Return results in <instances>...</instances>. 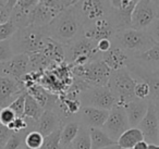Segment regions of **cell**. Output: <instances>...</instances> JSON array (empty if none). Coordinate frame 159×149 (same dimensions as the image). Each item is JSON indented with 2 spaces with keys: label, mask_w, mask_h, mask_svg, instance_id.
Segmentation results:
<instances>
[{
  "label": "cell",
  "mask_w": 159,
  "mask_h": 149,
  "mask_svg": "<svg viewBox=\"0 0 159 149\" xmlns=\"http://www.w3.org/2000/svg\"><path fill=\"white\" fill-rule=\"evenodd\" d=\"M136 82L137 79L131 74V72L126 68L111 73L107 86L115 95L118 106L124 107L128 102L136 99L134 95Z\"/></svg>",
  "instance_id": "obj_5"
},
{
  "label": "cell",
  "mask_w": 159,
  "mask_h": 149,
  "mask_svg": "<svg viewBox=\"0 0 159 149\" xmlns=\"http://www.w3.org/2000/svg\"><path fill=\"white\" fill-rule=\"evenodd\" d=\"M60 134H61V129L56 131L49 136H46L40 149H55V147L60 142Z\"/></svg>",
  "instance_id": "obj_34"
},
{
  "label": "cell",
  "mask_w": 159,
  "mask_h": 149,
  "mask_svg": "<svg viewBox=\"0 0 159 149\" xmlns=\"http://www.w3.org/2000/svg\"><path fill=\"white\" fill-rule=\"evenodd\" d=\"M89 134H91L92 149H102L117 145V142L111 139L102 129L92 127L89 129Z\"/></svg>",
  "instance_id": "obj_24"
},
{
  "label": "cell",
  "mask_w": 159,
  "mask_h": 149,
  "mask_svg": "<svg viewBox=\"0 0 159 149\" xmlns=\"http://www.w3.org/2000/svg\"><path fill=\"white\" fill-rule=\"evenodd\" d=\"M152 73H154L155 76H157V77L159 79V69H157V70H156V71H154Z\"/></svg>",
  "instance_id": "obj_45"
},
{
  "label": "cell",
  "mask_w": 159,
  "mask_h": 149,
  "mask_svg": "<svg viewBox=\"0 0 159 149\" xmlns=\"http://www.w3.org/2000/svg\"><path fill=\"white\" fill-rule=\"evenodd\" d=\"M7 2H8V0H0V5H7Z\"/></svg>",
  "instance_id": "obj_46"
},
{
  "label": "cell",
  "mask_w": 159,
  "mask_h": 149,
  "mask_svg": "<svg viewBox=\"0 0 159 149\" xmlns=\"http://www.w3.org/2000/svg\"><path fill=\"white\" fill-rule=\"evenodd\" d=\"M29 132H20L12 133L8 142H6L5 149H24L25 147V136Z\"/></svg>",
  "instance_id": "obj_27"
},
{
  "label": "cell",
  "mask_w": 159,
  "mask_h": 149,
  "mask_svg": "<svg viewBox=\"0 0 159 149\" xmlns=\"http://www.w3.org/2000/svg\"><path fill=\"white\" fill-rule=\"evenodd\" d=\"M71 147L72 149H92L91 134L89 127L81 124L77 136L73 140Z\"/></svg>",
  "instance_id": "obj_26"
},
{
  "label": "cell",
  "mask_w": 159,
  "mask_h": 149,
  "mask_svg": "<svg viewBox=\"0 0 159 149\" xmlns=\"http://www.w3.org/2000/svg\"><path fill=\"white\" fill-rule=\"evenodd\" d=\"M45 137L38 131H31L25 136V147L30 149H40Z\"/></svg>",
  "instance_id": "obj_28"
},
{
  "label": "cell",
  "mask_w": 159,
  "mask_h": 149,
  "mask_svg": "<svg viewBox=\"0 0 159 149\" xmlns=\"http://www.w3.org/2000/svg\"><path fill=\"white\" fill-rule=\"evenodd\" d=\"M141 140H144V135L141 129L139 127H130L120 136L117 145L120 147V149H133L135 145Z\"/></svg>",
  "instance_id": "obj_23"
},
{
  "label": "cell",
  "mask_w": 159,
  "mask_h": 149,
  "mask_svg": "<svg viewBox=\"0 0 159 149\" xmlns=\"http://www.w3.org/2000/svg\"><path fill=\"white\" fill-rule=\"evenodd\" d=\"M81 123L79 120L68 121L63 124L61 129V134H60V145L62 148H68L72 145L73 140L77 136V133L80 131Z\"/></svg>",
  "instance_id": "obj_22"
},
{
  "label": "cell",
  "mask_w": 159,
  "mask_h": 149,
  "mask_svg": "<svg viewBox=\"0 0 159 149\" xmlns=\"http://www.w3.org/2000/svg\"><path fill=\"white\" fill-rule=\"evenodd\" d=\"M112 71L102 59L92 61L85 65L72 66V75L89 86H107Z\"/></svg>",
  "instance_id": "obj_6"
},
{
  "label": "cell",
  "mask_w": 159,
  "mask_h": 149,
  "mask_svg": "<svg viewBox=\"0 0 159 149\" xmlns=\"http://www.w3.org/2000/svg\"><path fill=\"white\" fill-rule=\"evenodd\" d=\"M64 124L61 114L57 110L45 109L42 118L36 123V131H38L44 137L49 136L50 134L55 133L62 129Z\"/></svg>",
  "instance_id": "obj_17"
},
{
  "label": "cell",
  "mask_w": 159,
  "mask_h": 149,
  "mask_svg": "<svg viewBox=\"0 0 159 149\" xmlns=\"http://www.w3.org/2000/svg\"><path fill=\"white\" fill-rule=\"evenodd\" d=\"M45 109L27 93L26 99H25V108H24V116L31 119L33 121L38 122L42 118Z\"/></svg>",
  "instance_id": "obj_25"
},
{
  "label": "cell",
  "mask_w": 159,
  "mask_h": 149,
  "mask_svg": "<svg viewBox=\"0 0 159 149\" xmlns=\"http://www.w3.org/2000/svg\"><path fill=\"white\" fill-rule=\"evenodd\" d=\"M112 40L113 44L122 48L132 58L145 52L156 44L147 31H139L132 27L118 31Z\"/></svg>",
  "instance_id": "obj_3"
},
{
  "label": "cell",
  "mask_w": 159,
  "mask_h": 149,
  "mask_svg": "<svg viewBox=\"0 0 159 149\" xmlns=\"http://www.w3.org/2000/svg\"><path fill=\"white\" fill-rule=\"evenodd\" d=\"M13 56H14V52L11 47L10 39L0 42V63L10 60Z\"/></svg>",
  "instance_id": "obj_33"
},
{
  "label": "cell",
  "mask_w": 159,
  "mask_h": 149,
  "mask_svg": "<svg viewBox=\"0 0 159 149\" xmlns=\"http://www.w3.org/2000/svg\"><path fill=\"white\" fill-rule=\"evenodd\" d=\"M84 24L75 6L64 9L48 26L47 34L62 46H68L83 35Z\"/></svg>",
  "instance_id": "obj_1"
},
{
  "label": "cell",
  "mask_w": 159,
  "mask_h": 149,
  "mask_svg": "<svg viewBox=\"0 0 159 149\" xmlns=\"http://www.w3.org/2000/svg\"><path fill=\"white\" fill-rule=\"evenodd\" d=\"M74 6L84 26L100 19H111L112 9L109 0H79Z\"/></svg>",
  "instance_id": "obj_8"
},
{
  "label": "cell",
  "mask_w": 159,
  "mask_h": 149,
  "mask_svg": "<svg viewBox=\"0 0 159 149\" xmlns=\"http://www.w3.org/2000/svg\"><path fill=\"white\" fill-rule=\"evenodd\" d=\"M102 149H120V147L118 146V145H115V146L106 147V148H102Z\"/></svg>",
  "instance_id": "obj_44"
},
{
  "label": "cell",
  "mask_w": 159,
  "mask_h": 149,
  "mask_svg": "<svg viewBox=\"0 0 159 149\" xmlns=\"http://www.w3.org/2000/svg\"><path fill=\"white\" fill-rule=\"evenodd\" d=\"M66 149H72V147L70 146V147H68V148H66Z\"/></svg>",
  "instance_id": "obj_49"
},
{
  "label": "cell",
  "mask_w": 159,
  "mask_h": 149,
  "mask_svg": "<svg viewBox=\"0 0 159 149\" xmlns=\"http://www.w3.org/2000/svg\"><path fill=\"white\" fill-rule=\"evenodd\" d=\"M18 2H19V0H8V2H7V5H6V6H7L8 9L12 11V9L16 7Z\"/></svg>",
  "instance_id": "obj_42"
},
{
  "label": "cell",
  "mask_w": 159,
  "mask_h": 149,
  "mask_svg": "<svg viewBox=\"0 0 159 149\" xmlns=\"http://www.w3.org/2000/svg\"><path fill=\"white\" fill-rule=\"evenodd\" d=\"M16 118H18L16 114L9 107L0 108V124L1 125L8 127Z\"/></svg>",
  "instance_id": "obj_32"
},
{
  "label": "cell",
  "mask_w": 159,
  "mask_h": 149,
  "mask_svg": "<svg viewBox=\"0 0 159 149\" xmlns=\"http://www.w3.org/2000/svg\"><path fill=\"white\" fill-rule=\"evenodd\" d=\"M16 31H18V29L11 20H9L5 24H1L0 25V42L11 39V37Z\"/></svg>",
  "instance_id": "obj_31"
},
{
  "label": "cell",
  "mask_w": 159,
  "mask_h": 149,
  "mask_svg": "<svg viewBox=\"0 0 159 149\" xmlns=\"http://www.w3.org/2000/svg\"><path fill=\"white\" fill-rule=\"evenodd\" d=\"M77 1H79V0H76V1H75V3H76V2H77Z\"/></svg>",
  "instance_id": "obj_50"
},
{
  "label": "cell",
  "mask_w": 159,
  "mask_h": 149,
  "mask_svg": "<svg viewBox=\"0 0 159 149\" xmlns=\"http://www.w3.org/2000/svg\"><path fill=\"white\" fill-rule=\"evenodd\" d=\"M0 149H5V147H3V146H0Z\"/></svg>",
  "instance_id": "obj_48"
},
{
  "label": "cell",
  "mask_w": 159,
  "mask_h": 149,
  "mask_svg": "<svg viewBox=\"0 0 159 149\" xmlns=\"http://www.w3.org/2000/svg\"><path fill=\"white\" fill-rule=\"evenodd\" d=\"M147 149H159V145H157V144H148Z\"/></svg>",
  "instance_id": "obj_43"
},
{
  "label": "cell",
  "mask_w": 159,
  "mask_h": 149,
  "mask_svg": "<svg viewBox=\"0 0 159 149\" xmlns=\"http://www.w3.org/2000/svg\"><path fill=\"white\" fill-rule=\"evenodd\" d=\"M126 69L130 71L131 74L136 79L145 81L146 83H148V85H149V87H150L149 101L154 102L155 105H159V79L158 77L155 76L152 72L142 68L139 64L134 63V62H132V61H131V63L129 64V66Z\"/></svg>",
  "instance_id": "obj_15"
},
{
  "label": "cell",
  "mask_w": 159,
  "mask_h": 149,
  "mask_svg": "<svg viewBox=\"0 0 159 149\" xmlns=\"http://www.w3.org/2000/svg\"><path fill=\"white\" fill-rule=\"evenodd\" d=\"M108 110L97 109L93 107H82L80 112L77 113V120L84 126L89 129H102L109 116Z\"/></svg>",
  "instance_id": "obj_16"
},
{
  "label": "cell",
  "mask_w": 159,
  "mask_h": 149,
  "mask_svg": "<svg viewBox=\"0 0 159 149\" xmlns=\"http://www.w3.org/2000/svg\"><path fill=\"white\" fill-rule=\"evenodd\" d=\"M24 92L26 88L23 81L0 76V108L9 107Z\"/></svg>",
  "instance_id": "obj_14"
},
{
  "label": "cell",
  "mask_w": 159,
  "mask_h": 149,
  "mask_svg": "<svg viewBox=\"0 0 159 149\" xmlns=\"http://www.w3.org/2000/svg\"><path fill=\"white\" fill-rule=\"evenodd\" d=\"M13 132L10 131L7 126L0 124V146H5L6 142H8V139L10 138V136L12 135Z\"/></svg>",
  "instance_id": "obj_37"
},
{
  "label": "cell",
  "mask_w": 159,
  "mask_h": 149,
  "mask_svg": "<svg viewBox=\"0 0 159 149\" xmlns=\"http://www.w3.org/2000/svg\"><path fill=\"white\" fill-rule=\"evenodd\" d=\"M137 127L143 133L144 140H146L148 144L159 145V121L158 115H157L156 105L154 102L149 101L147 113Z\"/></svg>",
  "instance_id": "obj_13"
},
{
  "label": "cell",
  "mask_w": 159,
  "mask_h": 149,
  "mask_svg": "<svg viewBox=\"0 0 159 149\" xmlns=\"http://www.w3.org/2000/svg\"><path fill=\"white\" fill-rule=\"evenodd\" d=\"M148 106H149V100H141L137 98L124 106L130 127L139 126V124L147 113Z\"/></svg>",
  "instance_id": "obj_19"
},
{
  "label": "cell",
  "mask_w": 159,
  "mask_h": 149,
  "mask_svg": "<svg viewBox=\"0 0 159 149\" xmlns=\"http://www.w3.org/2000/svg\"><path fill=\"white\" fill-rule=\"evenodd\" d=\"M46 27L29 26L19 29L11 37L10 43L14 55H34L42 52L49 40Z\"/></svg>",
  "instance_id": "obj_2"
},
{
  "label": "cell",
  "mask_w": 159,
  "mask_h": 149,
  "mask_svg": "<svg viewBox=\"0 0 159 149\" xmlns=\"http://www.w3.org/2000/svg\"><path fill=\"white\" fill-rule=\"evenodd\" d=\"M96 47H97V50L102 53H105L107 51H109L113 47V40L112 39H102L99 42L96 43Z\"/></svg>",
  "instance_id": "obj_36"
},
{
  "label": "cell",
  "mask_w": 159,
  "mask_h": 149,
  "mask_svg": "<svg viewBox=\"0 0 159 149\" xmlns=\"http://www.w3.org/2000/svg\"><path fill=\"white\" fill-rule=\"evenodd\" d=\"M30 73V56L14 55L10 60L0 63V76L23 81Z\"/></svg>",
  "instance_id": "obj_11"
},
{
  "label": "cell",
  "mask_w": 159,
  "mask_h": 149,
  "mask_svg": "<svg viewBox=\"0 0 159 149\" xmlns=\"http://www.w3.org/2000/svg\"><path fill=\"white\" fill-rule=\"evenodd\" d=\"M132 62L139 64L146 70L154 72L159 69V43H156L152 48L145 52L137 55L132 58Z\"/></svg>",
  "instance_id": "obj_20"
},
{
  "label": "cell",
  "mask_w": 159,
  "mask_h": 149,
  "mask_svg": "<svg viewBox=\"0 0 159 149\" xmlns=\"http://www.w3.org/2000/svg\"><path fill=\"white\" fill-rule=\"evenodd\" d=\"M158 16L159 7L152 0H139L131 16V27L139 31H147Z\"/></svg>",
  "instance_id": "obj_9"
},
{
  "label": "cell",
  "mask_w": 159,
  "mask_h": 149,
  "mask_svg": "<svg viewBox=\"0 0 159 149\" xmlns=\"http://www.w3.org/2000/svg\"><path fill=\"white\" fill-rule=\"evenodd\" d=\"M134 95L137 99L141 100H149L150 98V87L148 83L145 81H139L137 79L136 85L134 88Z\"/></svg>",
  "instance_id": "obj_29"
},
{
  "label": "cell",
  "mask_w": 159,
  "mask_h": 149,
  "mask_svg": "<svg viewBox=\"0 0 159 149\" xmlns=\"http://www.w3.org/2000/svg\"><path fill=\"white\" fill-rule=\"evenodd\" d=\"M156 110H157V115H158V121H159V105H156Z\"/></svg>",
  "instance_id": "obj_47"
},
{
  "label": "cell",
  "mask_w": 159,
  "mask_h": 149,
  "mask_svg": "<svg viewBox=\"0 0 159 149\" xmlns=\"http://www.w3.org/2000/svg\"><path fill=\"white\" fill-rule=\"evenodd\" d=\"M66 62L71 66H81L102 59V55L97 50L96 43L89 38L81 36L72 44L64 46Z\"/></svg>",
  "instance_id": "obj_4"
},
{
  "label": "cell",
  "mask_w": 159,
  "mask_h": 149,
  "mask_svg": "<svg viewBox=\"0 0 159 149\" xmlns=\"http://www.w3.org/2000/svg\"><path fill=\"white\" fill-rule=\"evenodd\" d=\"M11 18V10L7 8V6L0 5V25L5 24Z\"/></svg>",
  "instance_id": "obj_39"
},
{
  "label": "cell",
  "mask_w": 159,
  "mask_h": 149,
  "mask_svg": "<svg viewBox=\"0 0 159 149\" xmlns=\"http://www.w3.org/2000/svg\"><path fill=\"white\" fill-rule=\"evenodd\" d=\"M27 92H24L9 106L10 109L13 110L18 118H24V108H25V99H26Z\"/></svg>",
  "instance_id": "obj_30"
},
{
  "label": "cell",
  "mask_w": 159,
  "mask_h": 149,
  "mask_svg": "<svg viewBox=\"0 0 159 149\" xmlns=\"http://www.w3.org/2000/svg\"><path fill=\"white\" fill-rule=\"evenodd\" d=\"M148 34L152 37L156 43H159V16L156 21L152 24V26L147 29Z\"/></svg>",
  "instance_id": "obj_38"
},
{
  "label": "cell",
  "mask_w": 159,
  "mask_h": 149,
  "mask_svg": "<svg viewBox=\"0 0 159 149\" xmlns=\"http://www.w3.org/2000/svg\"><path fill=\"white\" fill-rule=\"evenodd\" d=\"M102 60L108 65L112 72L125 69L132 61V57L122 48L113 44V47L109 51L102 53Z\"/></svg>",
  "instance_id": "obj_18"
},
{
  "label": "cell",
  "mask_w": 159,
  "mask_h": 149,
  "mask_svg": "<svg viewBox=\"0 0 159 149\" xmlns=\"http://www.w3.org/2000/svg\"><path fill=\"white\" fill-rule=\"evenodd\" d=\"M117 29L110 18L100 19L96 22L84 26L83 36L93 42L97 43L102 39H113Z\"/></svg>",
  "instance_id": "obj_12"
},
{
  "label": "cell",
  "mask_w": 159,
  "mask_h": 149,
  "mask_svg": "<svg viewBox=\"0 0 159 149\" xmlns=\"http://www.w3.org/2000/svg\"><path fill=\"white\" fill-rule=\"evenodd\" d=\"M129 129H130V124H129L124 107L117 105L110 110L109 116L102 126V129L111 139L118 142L120 136Z\"/></svg>",
  "instance_id": "obj_10"
},
{
  "label": "cell",
  "mask_w": 159,
  "mask_h": 149,
  "mask_svg": "<svg viewBox=\"0 0 159 149\" xmlns=\"http://www.w3.org/2000/svg\"><path fill=\"white\" fill-rule=\"evenodd\" d=\"M38 3L48 8V9L52 10V11L58 12V13H61L64 10V7L62 5L61 0H39Z\"/></svg>",
  "instance_id": "obj_35"
},
{
  "label": "cell",
  "mask_w": 159,
  "mask_h": 149,
  "mask_svg": "<svg viewBox=\"0 0 159 149\" xmlns=\"http://www.w3.org/2000/svg\"><path fill=\"white\" fill-rule=\"evenodd\" d=\"M82 107H93L110 111L117 106V99L108 86H89L80 94Z\"/></svg>",
  "instance_id": "obj_7"
},
{
  "label": "cell",
  "mask_w": 159,
  "mask_h": 149,
  "mask_svg": "<svg viewBox=\"0 0 159 149\" xmlns=\"http://www.w3.org/2000/svg\"><path fill=\"white\" fill-rule=\"evenodd\" d=\"M75 1L76 0H61L62 5H63L64 9H66V8H70L72 7V6L75 5Z\"/></svg>",
  "instance_id": "obj_41"
},
{
  "label": "cell",
  "mask_w": 159,
  "mask_h": 149,
  "mask_svg": "<svg viewBox=\"0 0 159 149\" xmlns=\"http://www.w3.org/2000/svg\"><path fill=\"white\" fill-rule=\"evenodd\" d=\"M147 147H148V142L146 140H141V142L135 145L133 149H147Z\"/></svg>",
  "instance_id": "obj_40"
},
{
  "label": "cell",
  "mask_w": 159,
  "mask_h": 149,
  "mask_svg": "<svg viewBox=\"0 0 159 149\" xmlns=\"http://www.w3.org/2000/svg\"><path fill=\"white\" fill-rule=\"evenodd\" d=\"M59 14L60 13H58V12L52 11V10L38 3L32 11V26L47 27Z\"/></svg>",
  "instance_id": "obj_21"
}]
</instances>
